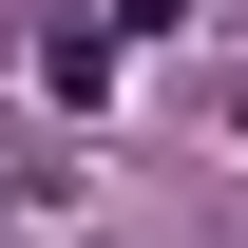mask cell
Masks as SVG:
<instances>
[{"mask_svg":"<svg viewBox=\"0 0 248 248\" xmlns=\"http://www.w3.org/2000/svg\"><path fill=\"white\" fill-rule=\"evenodd\" d=\"M229 134H248V95H229Z\"/></svg>","mask_w":248,"mask_h":248,"instance_id":"1","label":"cell"}]
</instances>
